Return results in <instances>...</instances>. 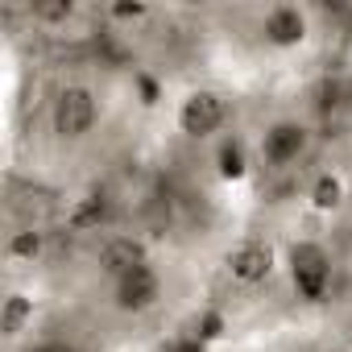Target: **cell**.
Wrapping results in <instances>:
<instances>
[{"instance_id": "6da1fadb", "label": "cell", "mask_w": 352, "mask_h": 352, "mask_svg": "<svg viewBox=\"0 0 352 352\" xmlns=\"http://www.w3.org/2000/svg\"><path fill=\"white\" fill-rule=\"evenodd\" d=\"M108 124V87L91 71H63L42 104V129L46 141L58 153L87 149Z\"/></svg>"}, {"instance_id": "7a4b0ae2", "label": "cell", "mask_w": 352, "mask_h": 352, "mask_svg": "<svg viewBox=\"0 0 352 352\" xmlns=\"http://www.w3.org/2000/svg\"><path fill=\"white\" fill-rule=\"evenodd\" d=\"M166 129H170L174 141H183L187 149L208 153L216 141H224L228 133L241 129V96L228 83L191 79V83L170 91Z\"/></svg>"}, {"instance_id": "3957f363", "label": "cell", "mask_w": 352, "mask_h": 352, "mask_svg": "<svg viewBox=\"0 0 352 352\" xmlns=\"http://www.w3.org/2000/svg\"><path fill=\"white\" fill-rule=\"evenodd\" d=\"M253 157H257V179L282 183L302 179L307 166L319 157V120L307 108H278L253 124Z\"/></svg>"}, {"instance_id": "277c9868", "label": "cell", "mask_w": 352, "mask_h": 352, "mask_svg": "<svg viewBox=\"0 0 352 352\" xmlns=\"http://www.w3.org/2000/svg\"><path fill=\"white\" fill-rule=\"evenodd\" d=\"M340 249L323 228L298 224L282 236V282L290 290V298L307 311H319L336 298L340 286Z\"/></svg>"}, {"instance_id": "5b68a950", "label": "cell", "mask_w": 352, "mask_h": 352, "mask_svg": "<svg viewBox=\"0 0 352 352\" xmlns=\"http://www.w3.org/2000/svg\"><path fill=\"white\" fill-rule=\"evenodd\" d=\"M216 278L232 294H265L282 282V236L274 228H236L216 253Z\"/></svg>"}, {"instance_id": "8992f818", "label": "cell", "mask_w": 352, "mask_h": 352, "mask_svg": "<svg viewBox=\"0 0 352 352\" xmlns=\"http://www.w3.org/2000/svg\"><path fill=\"white\" fill-rule=\"evenodd\" d=\"M253 46L274 58V63H290V58H302L319 46L323 38V17L315 5L307 0H270V5H257L253 9Z\"/></svg>"}, {"instance_id": "52a82bcc", "label": "cell", "mask_w": 352, "mask_h": 352, "mask_svg": "<svg viewBox=\"0 0 352 352\" xmlns=\"http://www.w3.org/2000/svg\"><path fill=\"white\" fill-rule=\"evenodd\" d=\"M100 298H104L108 315H116L124 323H145V319H153L170 307V270L153 253V257L137 261L133 270L116 274L112 282H104Z\"/></svg>"}, {"instance_id": "ba28073f", "label": "cell", "mask_w": 352, "mask_h": 352, "mask_svg": "<svg viewBox=\"0 0 352 352\" xmlns=\"http://www.w3.org/2000/svg\"><path fill=\"white\" fill-rule=\"evenodd\" d=\"M298 212L311 228H331L352 212V162L348 157H315L294 183Z\"/></svg>"}, {"instance_id": "9c48e42d", "label": "cell", "mask_w": 352, "mask_h": 352, "mask_svg": "<svg viewBox=\"0 0 352 352\" xmlns=\"http://www.w3.org/2000/svg\"><path fill=\"white\" fill-rule=\"evenodd\" d=\"M42 286L34 278H9L0 290V348L5 352H25L38 344V327H42Z\"/></svg>"}, {"instance_id": "30bf717a", "label": "cell", "mask_w": 352, "mask_h": 352, "mask_svg": "<svg viewBox=\"0 0 352 352\" xmlns=\"http://www.w3.org/2000/svg\"><path fill=\"white\" fill-rule=\"evenodd\" d=\"M21 17L42 42H83L91 38V30L104 25L100 9H87L79 0H30L21 5Z\"/></svg>"}, {"instance_id": "8fae6325", "label": "cell", "mask_w": 352, "mask_h": 352, "mask_svg": "<svg viewBox=\"0 0 352 352\" xmlns=\"http://www.w3.org/2000/svg\"><path fill=\"white\" fill-rule=\"evenodd\" d=\"M54 253V224L42 216H25L17 224H9L5 232V265L9 278H34Z\"/></svg>"}, {"instance_id": "7c38bea8", "label": "cell", "mask_w": 352, "mask_h": 352, "mask_svg": "<svg viewBox=\"0 0 352 352\" xmlns=\"http://www.w3.org/2000/svg\"><path fill=\"white\" fill-rule=\"evenodd\" d=\"M208 170L220 187H245L257 179V157H253V137L245 129L228 133L208 149Z\"/></svg>"}, {"instance_id": "4fadbf2b", "label": "cell", "mask_w": 352, "mask_h": 352, "mask_svg": "<svg viewBox=\"0 0 352 352\" xmlns=\"http://www.w3.org/2000/svg\"><path fill=\"white\" fill-rule=\"evenodd\" d=\"M145 257H153V245H149L145 236L108 228L104 236H96V249H91V270H96V278H100V286H104V282H112L116 274L133 270V265H137V261H145Z\"/></svg>"}, {"instance_id": "5bb4252c", "label": "cell", "mask_w": 352, "mask_h": 352, "mask_svg": "<svg viewBox=\"0 0 352 352\" xmlns=\"http://www.w3.org/2000/svg\"><path fill=\"white\" fill-rule=\"evenodd\" d=\"M25 352H83L75 340H38L34 348H25Z\"/></svg>"}, {"instance_id": "9a60e30c", "label": "cell", "mask_w": 352, "mask_h": 352, "mask_svg": "<svg viewBox=\"0 0 352 352\" xmlns=\"http://www.w3.org/2000/svg\"><path fill=\"white\" fill-rule=\"evenodd\" d=\"M348 162H352V133H348Z\"/></svg>"}, {"instance_id": "2e32d148", "label": "cell", "mask_w": 352, "mask_h": 352, "mask_svg": "<svg viewBox=\"0 0 352 352\" xmlns=\"http://www.w3.org/2000/svg\"><path fill=\"white\" fill-rule=\"evenodd\" d=\"M340 352H352V348H340Z\"/></svg>"}]
</instances>
